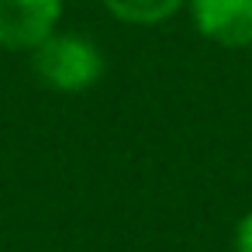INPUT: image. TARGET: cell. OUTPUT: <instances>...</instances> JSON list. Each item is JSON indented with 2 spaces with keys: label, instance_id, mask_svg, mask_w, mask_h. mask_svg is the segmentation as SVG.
Segmentation results:
<instances>
[{
  "label": "cell",
  "instance_id": "obj_1",
  "mask_svg": "<svg viewBox=\"0 0 252 252\" xmlns=\"http://www.w3.org/2000/svg\"><path fill=\"white\" fill-rule=\"evenodd\" d=\"M35 76L59 94H83L104 76L100 49L83 35H49L42 45L32 49Z\"/></svg>",
  "mask_w": 252,
  "mask_h": 252
},
{
  "label": "cell",
  "instance_id": "obj_2",
  "mask_svg": "<svg viewBox=\"0 0 252 252\" xmlns=\"http://www.w3.org/2000/svg\"><path fill=\"white\" fill-rule=\"evenodd\" d=\"M63 14V0H0V49L32 52L42 45Z\"/></svg>",
  "mask_w": 252,
  "mask_h": 252
},
{
  "label": "cell",
  "instance_id": "obj_3",
  "mask_svg": "<svg viewBox=\"0 0 252 252\" xmlns=\"http://www.w3.org/2000/svg\"><path fill=\"white\" fill-rule=\"evenodd\" d=\"M204 38L224 49L252 45V0H187Z\"/></svg>",
  "mask_w": 252,
  "mask_h": 252
},
{
  "label": "cell",
  "instance_id": "obj_4",
  "mask_svg": "<svg viewBox=\"0 0 252 252\" xmlns=\"http://www.w3.org/2000/svg\"><path fill=\"white\" fill-rule=\"evenodd\" d=\"M183 0H104V7L125 25H159L180 11Z\"/></svg>",
  "mask_w": 252,
  "mask_h": 252
},
{
  "label": "cell",
  "instance_id": "obj_5",
  "mask_svg": "<svg viewBox=\"0 0 252 252\" xmlns=\"http://www.w3.org/2000/svg\"><path fill=\"white\" fill-rule=\"evenodd\" d=\"M235 252H252V211L238 221V231H235Z\"/></svg>",
  "mask_w": 252,
  "mask_h": 252
}]
</instances>
